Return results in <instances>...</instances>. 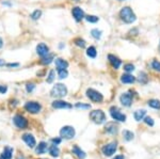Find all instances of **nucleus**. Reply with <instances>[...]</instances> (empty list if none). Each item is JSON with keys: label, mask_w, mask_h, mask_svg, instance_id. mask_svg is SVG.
Instances as JSON below:
<instances>
[{"label": "nucleus", "mask_w": 160, "mask_h": 159, "mask_svg": "<svg viewBox=\"0 0 160 159\" xmlns=\"http://www.w3.org/2000/svg\"><path fill=\"white\" fill-rule=\"evenodd\" d=\"M120 16L121 19L126 23H132L137 19L136 14H134V11L129 7L122 8V10L120 12Z\"/></svg>", "instance_id": "obj_1"}, {"label": "nucleus", "mask_w": 160, "mask_h": 159, "mask_svg": "<svg viewBox=\"0 0 160 159\" xmlns=\"http://www.w3.org/2000/svg\"><path fill=\"white\" fill-rule=\"evenodd\" d=\"M67 94V88L62 83H57L50 91V95L52 97H57V98H61Z\"/></svg>", "instance_id": "obj_2"}, {"label": "nucleus", "mask_w": 160, "mask_h": 159, "mask_svg": "<svg viewBox=\"0 0 160 159\" xmlns=\"http://www.w3.org/2000/svg\"><path fill=\"white\" fill-rule=\"evenodd\" d=\"M90 117L92 119V121L96 124H103L106 121V114L104 113V111L101 110H94L90 113Z\"/></svg>", "instance_id": "obj_3"}, {"label": "nucleus", "mask_w": 160, "mask_h": 159, "mask_svg": "<svg viewBox=\"0 0 160 159\" xmlns=\"http://www.w3.org/2000/svg\"><path fill=\"white\" fill-rule=\"evenodd\" d=\"M87 96L92 101H94V103H100V101H103V99H104L101 93H99L98 91H96V90H94V89H88Z\"/></svg>", "instance_id": "obj_4"}, {"label": "nucleus", "mask_w": 160, "mask_h": 159, "mask_svg": "<svg viewBox=\"0 0 160 159\" xmlns=\"http://www.w3.org/2000/svg\"><path fill=\"white\" fill-rule=\"evenodd\" d=\"M60 136L63 139H73L75 137V129L72 126H64L62 127V129L60 130Z\"/></svg>", "instance_id": "obj_5"}, {"label": "nucleus", "mask_w": 160, "mask_h": 159, "mask_svg": "<svg viewBox=\"0 0 160 159\" xmlns=\"http://www.w3.org/2000/svg\"><path fill=\"white\" fill-rule=\"evenodd\" d=\"M110 114L113 117V120L118 122H125L126 121V115L120 111L118 107H111L110 108Z\"/></svg>", "instance_id": "obj_6"}, {"label": "nucleus", "mask_w": 160, "mask_h": 159, "mask_svg": "<svg viewBox=\"0 0 160 159\" xmlns=\"http://www.w3.org/2000/svg\"><path fill=\"white\" fill-rule=\"evenodd\" d=\"M13 123H14V125L17 128H20V129H25L28 126V121L23 115H18V114L15 115L13 117Z\"/></svg>", "instance_id": "obj_7"}, {"label": "nucleus", "mask_w": 160, "mask_h": 159, "mask_svg": "<svg viewBox=\"0 0 160 159\" xmlns=\"http://www.w3.org/2000/svg\"><path fill=\"white\" fill-rule=\"evenodd\" d=\"M116 148H118V143L116 142H111L109 144L105 145L104 148H103V153H104L105 156L107 157H110L112 156L116 151Z\"/></svg>", "instance_id": "obj_8"}, {"label": "nucleus", "mask_w": 160, "mask_h": 159, "mask_svg": "<svg viewBox=\"0 0 160 159\" xmlns=\"http://www.w3.org/2000/svg\"><path fill=\"white\" fill-rule=\"evenodd\" d=\"M25 109L30 113H38L41 111V105L36 101H28L25 105Z\"/></svg>", "instance_id": "obj_9"}, {"label": "nucleus", "mask_w": 160, "mask_h": 159, "mask_svg": "<svg viewBox=\"0 0 160 159\" xmlns=\"http://www.w3.org/2000/svg\"><path fill=\"white\" fill-rule=\"evenodd\" d=\"M36 52H38V55L40 57H45L47 56L48 54H49V48H48V46L46 44H44V43H40V44L36 46Z\"/></svg>", "instance_id": "obj_10"}, {"label": "nucleus", "mask_w": 160, "mask_h": 159, "mask_svg": "<svg viewBox=\"0 0 160 159\" xmlns=\"http://www.w3.org/2000/svg\"><path fill=\"white\" fill-rule=\"evenodd\" d=\"M120 101H121V103H122L123 106H125V107H130V105H131V103H132L131 94L130 93H123L120 97Z\"/></svg>", "instance_id": "obj_11"}, {"label": "nucleus", "mask_w": 160, "mask_h": 159, "mask_svg": "<svg viewBox=\"0 0 160 159\" xmlns=\"http://www.w3.org/2000/svg\"><path fill=\"white\" fill-rule=\"evenodd\" d=\"M72 14H73L74 18H75L77 21H80L81 19L83 18V17H85V13H83V10L81 9V8H79V7L73 8V10H72Z\"/></svg>", "instance_id": "obj_12"}, {"label": "nucleus", "mask_w": 160, "mask_h": 159, "mask_svg": "<svg viewBox=\"0 0 160 159\" xmlns=\"http://www.w3.org/2000/svg\"><path fill=\"white\" fill-rule=\"evenodd\" d=\"M21 138H23V140L27 143V145H28L29 148H34V146H35V144H36L35 139H34V137H33L32 135H30V133H25V135H23Z\"/></svg>", "instance_id": "obj_13"}, {"label": "nucleus", "mask_w": 160, "mask_h": 159, "mask_svg": "<svg viewBox=\"0 0 160 159\" xmlns=\"http://www.w3.org/2000/svg\"><path fill=\"white\" fill-rule=\"evenodd\" d=\"M52 107L54 109H71L72 105L64 101H54L52 103Z\"/></svg>", "instance_id": "obj_14"}, {"label": "nucleus", "mask_w": 160, "mask_h": 159, "mask_svg": "<svg viewBox=\"0 0 160 159\" xmlns=\"http://www.w3.org/2000/svg\"><path fill=\"white\" fill-rule=\"evenodd\" d=\"M108 59H109V62H110V64L112 65V67L115 68V70H118V68L121 66V64H122V61H121L118 57L113 56V55H109Z\"/></svg>", "instance_id": "obj_15"}, {"label": "nucleus", "mask_w": 160, "mask_h": 159, "mask_svg": "<svg viewBox=\"0 0 160 159\" xmlns=\"http://www.w3.org/2000/svg\"><path fill=\"white\" fill-rule=\"evenodd\" d=\"M106 131L107 132H109V133H112V135H114V133H116L118 132V125L114 123V122H109V123H107V125H106Z\"/></svg>", "instance_id": "obj_16"}, {"label": "nucleus", "mask_w": 160, "mask_h": 159, "mask_svg": "<svg viewBox=\"0 0 160 159\" xmlns=\"http://www.w3.org/2000/svg\"><path fill=\"white\" fill-rule=\"evenodd\" d=\"M13 156V148L11 146H7L3 151V153L0 156V159H11Z\"/></svg>", "instance_id": "obj_17"}, {"label": "nucleus", "mask_w": 160, "mask_h": 159, "mask_svg": "<svg viewBox=\"0 0 160 159\" xmlns=\"http://www.w3.org/2000/svg\"><path fill=\"white\" fill-rule=\"evenodd\" d=\"M121 81L122 83H134L136 81V78L130 74H123L121 77Z\"/></svg>", "instance_id": "obj_18"}, {"label": "nucleus", "mask_w": 160, "mask_h": 159, "mask_svg": "<svg viewBox=\"0 0 160 159\" xmlns=\"http://www.w3.org/2000/svg\"><path fill=\"white\" fill-rule=\"evenodd\" d=\"M56 66H57V70H66L68 66V63L65 60H63V59L58 58L56 59Z\"/></svg>", "instance_id": "obj_19"}, {"label": "nucleus", "mask_w": 160, "mask_h": 159, "mask_svg": "<svg viewBox=\"0 0 160 159\" xmlns=\"http://www.w3.org/2000/svg\"><path fill=\"white\" fill-rule=\"evenodd\" d=\"M73 153L77 157H79L80 159H85V156H87V155H85V153L83 152V151L81 150L79 146H77V145H74V146H73Z\"/></svg>", "instance_id": "obj_20"}, {"label": "nucleus", "mask_w": 160, "mask_h": 159, "mask_svg": "<svg viewBox=\"0 0 160 159\" xmlns=\"http://www.w3.org/2000/svg\"><path fill=\"white\" fill-rule=\"evenodd\" d=\"M145 114H146V111L144 109H141V110H137L136 112L134 113V117L136 121H141V120H143L144 117H145Z\"/></svg>", "instance_id": "obj_21"}, {"label": "nucleus", "mask_w": 160, "mask_h": 159, "mask_svg": "<svg viewBox=\"0 0 160 159\" xmlns=\"http://www.w3.org/2000/svg\"><path fill=\"white\" fill-rule=\"evenodd\" d=\"M46 151H47V143L41 142L40 144L38 145V148H36L35 152L38 153V154H44Z\"/></svg>", "instance_id": "obj_22"}, {"label": "nucleus", "mask_w": 160, "mask_h": 159, "mask_svg": "<svg viewBox=\"0 0 160 159\" xmlns=\"http://www.w3.org/2000/svg\"><path fill=\"white\" fill-rule=\"evenodd\" d=\"M87 55H88V57H90V58H92V59L96 58V56H97L96 48H95L94 46H90L87 50Z\"/></svg>", "instance_id": "obj_23"}, {"label": "nucleus", "mask_w": 160, "mask_h": 159, "mask_svg": "<svg viewBox=\"0 0 160 159\" xmlns=\"http://www.w3.org/2000/svg\"><path fill=\"white\" fill-rule=\"evenodd\" d=\"M49 154L51 155L52 157H58L60 155V150L54 144L49 148Z\"/></svg>", "instance_id": "obj_24"}, {"label": "nucleus", "mask_w": 160, "mask_h": 159, "mask_svg": "<svg viewBox=\"0 0 160 159\" xmlns=\"http://www.w3.org/2000/svg\"><path fill=\"white\" fill-rule=\"evenodd\" d=\"M52 60H54V55H49L48 54L47 56H45L42 58V61H41V63L42 64H49L52 62Z\"/></svg>", "instance_id": "obj_25"}, {"label": "nucleus", "mask_w": 160, "mask_h": 159, "mask_svg": "<svg viewBox=\"0 0 160 159\" xmlns=\"http://www.w3.org/2000/svg\"><path fill=\"white\" fill-rule=\"evenodd\" d=\"M148 106L154 109H160V101L158 99H151L148 101Z\"/></svg>", "instance_id": "obj_26"}, {"label": "nucleus", "mask_w": 160, "mask_h": 159, "mask_svg": "<svg viewBox=\"0 0 160 159\" xmlns=\"http://www.w3.org/2000/svg\"><path fill=\"white\" fill-rule=\"evenodd\" d=\"M123 136H124L125 140L126 141H131L132 139H134V135L132 131H129V130H124L123 131Z\"/></svg>", "instance_id": "obj_27"}, {"label": "nucleus", "mask_w": 160, "mask_h": 159, "mask_svg": "<svg viewBox=\"0 0 160 159\" xmlns=\"http://www.w3.org/2000/svg\"><path fill=\"white\" fill-rule=\"evenodd\" d=\"M101 31L98 30V29H93V30H91V34H92V36L94 39H96V40H98V39L101 38Z\"/></svg>", "instance_id": "obj_28"}, {"label": "nucleus", "mask_w": 160, "mask_h": 159, "mask_svg": "<svg viewBox=\"0 0 160 159\" xmlns=\"http://www.w3.org/2000/svg\"><path fill=\"white\" fill-rule=\"evenodd\" d=\"M138 80H139L141 83H146L147 82V80H148V78H147V75H146L145 73H143V72H141L139 74V78H138Z\"/></svg>", "instance_id": "obj_29"}, {"label": "nucleus", "mask_w": 160, "mask_h": 159, "mask_svg": "<svg viewBox=\"0 0 160 159\" xmlns=\"http://www.w3.org/2000/svg\"><path fill=\"white\" fill-rule=\"evenodd\" d=\"M68 75V73L66 70H58V76H59L60 79H64L66 78Z\"/></svg>", "instance_id": "obj_30"}, {"label": "nucleus", "mask_w": 160, "mask_h": 159, "mask_svg": "<svg viewBox=\"0 0 160 159\" xmlns=\"http://www.w3.org/2000/svg\"><path fill=\"white\" fill-rule=\"evenodd\" d=\"M41 15H42V11H40V10H35V11L31 14V18L34 19V20H36V19L40 18Z\"/></svg>", "instance_id": "obj_31"}, {"label": "nucleus", "mask_w": 160, "mask_h": 159, "mask_svg": "<svg viewBox=\"0 0 160 159\" xmlns=\"http://www.w3.org/2000/svg\"><path fill=\"white\" fill-rule=\"evenodd\" d=\"M85 20L89 21V23H97L98 17L94 16V15H88V16H85Z\"/></svg>", "instance_id": "obj_32"}, {"label": "nucleus", "mask_w": 160, "mask_h": 159, "mask_svg": "<svg viewBox=\"0 0 160 159\" xmlns=\"http://www.w3.org/2000/svg\"><path fill=\"white\" fill-rule=\"evenodd\" d=\"M124 70L126 73H131L134 70V65H132V64L128 63V64H125L124 65Z\"/></svg>", "instance_id": "obj_33"}, {"label": "nucleus", "mask_w": 160, "mask_h": 159, "mask_svg": "<svg viewBox=\"0 0 160 159\" xmlns=\"http://www.w3.org/2000/svg\"><path fill=\"white\" fill-rule=\"evenodd\" d=\"M75 44L77 45L78 47H81V48H85V40H82V39H76Z\"/></svg>", "instance_id": "obj_34"}, {"label": "nucleus", "mask_w": 160, "mask_h": 159, "mask_svg": "<svg viewBox=\"0 0 160 159\" xmlns=\"http://www.w3.org/2000/svg\"><path fill=\"white\" fill-rule=\"evenodd\" d=\"M54 77H56V72H54V70H51L49 72V75H48V77H47V82H48V83H50V82L54 81Z\"/></svg>", "instance_id": "obj_35"}, {"label": "nucleus", "mask_w": 160, "mask_h": 159, "mask_svg": "<svg viewBox=\"0 0 160 159\" xmlns=\"http://www.w3.org/2000/svg\"><path fill=\"white\" fill-rule=\"evenodd\" d=\"M152 67H153L155 70H157V72H160V62L159 61L154 60L153 62H152Z\"/></svg>", "instance_id": "obj_36"}, {"label": "nucleus", "mask_w": 160, "mask_h": 159, "mask_svg": "<svg viewBox=\"0 0 160 159\" xmlns=\"http://www.w3.org/2000/svg\"><path fill=\"white\" fill-rule=\"evenodd\" d=\"M75 107L78 108V109H90V108H91V106H90V105H85V104L77 103L75 105Z\"/></svg>", "instance_id": "obj_37"}, {"label": "nucleus", "mask_w": 160, "mask_h": 159, "mask_svg": "<svg viewBox=\"0 0 160 159\" xmlns=\"http://www.w3.org/2000/svg\"><path fill=\"white\" fill-rule=\"evenodd\" d=\"M144 122H145L147 125H149V126H154V120L152 119L151 117H144Z\"/></svg>", "instance_id": "obj_38"}, {"label": "nucleus", "mask_w": 160, "mask_h": 159, "mask_svg": "<svg viewBox=\"0 0 160 159\" xmlns=\"http://www.w3.org/2000/svg\"><path fill=\"white\" fill-rule=\"evenodd\" d=\"M34 88H35V86H34L33 83H28L26 86V90L28 92H32L33 90H34Z\"/></svg>", "instance_id": "obj_39"}, {"label": "nucleus", "mask_w": 160, "mask_h": 159, "mask_svg": "<svg viewBox=\"0 0 160 159\" xmlns=\"http://www.w3.org/2000/svg\"><path fill=\"white\" fill-rule=\"evenodd\" d=\"M7 90H8V88L5 87V86H0V93L5 94V92H7Z\"/></svg>", "instance_id": "obj_40"}, {"label": "nucleus", "mask_w": 160, "mask_h": 159, "mask_svg": "<svg viewBox=\"0 0 160 159\" xmlns=\"http://www.w3.org/2000/svg\"><path fill=\"white\" fill-rule=\"evenodd\" d=\"M51 142L54 143V145H57V144H59L60 142H61V139L60 138H57V139H52L51 140Z\"/></svg>", "instance_id": "obj_41"}, {"label": "nucleus", "mask_w": 160, "mask_h": 159, "mask_svg": "<svg viewBox=\"0 0 160 159\" xmlns=\"http://www.w3.org/2000/svg\"><path fill=\"white\" fill-rule=\"evenodd\" d=\"M19 64L18 63H10L8 64V66H10V67H15V66H18Z\"/></svg>", "instance_id": "obj_42"}, {"label": "nucleus", "mask_w": 160, "mask_h": 159, "mask_svg": "<svg viewBox=\"0 0 160 159\" xmlns=\"http://www.w3.org/2000/svg\"><path fill=\"white\" fill-rule=\"evenodd\" d=\"M113 159H124V156L123 155H118V156H115Z\"/></svg>", "instance_id": "obj_43"}, {"label": "nucleus", "mask_w": 160, "mask_h": 159, "mask_svg": "<svg viewBox=\"0 0 160 159\" xmlns=\"http://www.w3.org/2000/svg\"><path fill=\"white\" fill-rule=\"evenodd\" d=\"M3 64H5V61H3L2 59H0V66L3 65Z\"/></svg>", "instance_id": "obj_44"}, {"label": "nucleus", "mask_w": 160, "mask_h": 159, "mask_svg": "<svg viewBox=\"0 0 160 159\" xmlns=\"http://www.w3.org/2000/svg\"><path fill=\"white\" fill-rule=\"evenodd\" d=\"M2 45H3V42H2V40H1V39H0V48H1V47H2Z\"/></svg>", "instance_id": "obj_45"}, {"label": "nucleus", "mask_w": 160, "mask_h": 159, "mask_svg": "<svg viewBox=\"0 0 160 159\" xmlns=\"http://www.w3.org/2000/svg\"><path fill=\"white\" fill-rule=\"evenodd\" d=\"M118 1H123V0H118Z\"/></svg>", "instance_id": "obj_46"}]
</instances>
